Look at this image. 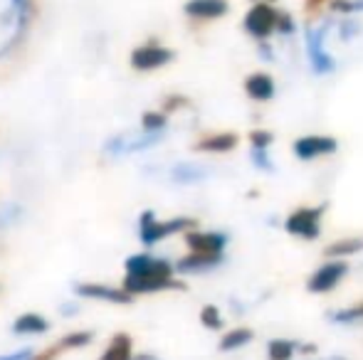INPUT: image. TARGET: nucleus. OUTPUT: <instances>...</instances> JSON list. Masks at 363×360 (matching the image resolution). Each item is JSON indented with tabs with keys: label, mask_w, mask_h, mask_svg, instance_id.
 <instances>
[{
	"label": "nucleus",
	"mask_w": 363,
	"mask_h": 360,
	"mask_svg": "<svg viewBox=\"0 0 363 360\" xmlns=\"http://www.w3.org/2000/svg\"><path fill=\"white\" fill-rule=\"evenodd\" d=\"M126 277L124 291L136 296V294H153L168 291V289H183L181 281L173 279V265L168 260H158L151 255H134L126 260Z\"/></svg>",
	"instance_id": "f257e3e1"
},
{
	"label": "nucleus",
	"mask_w": 363,
	"mask_h": 360,
	"mask_svg": "<svg viewBox=\"0 0 363 360\" xmlns=\"http://www.w3.org/2000/svg\"><path fill=\"white\" fill-rule=\"evenodd\" d=\"M193 227H196V220H191V217H173V220L158 222L153 210H144L139 217V237L146 247H153L166 237L181 235V232H188Z\"/></svg>",
	"instance_id": "f03ea898"
},
{
	"label": "nucleus",
	"mask_w": 363,
	"mask_h": 360,
	"mask_svg": "<svg viewBox=\"0 0 363 360\" xmlns=\"http://www.w3.org/2000/svg\"><path fill=\"white\" fill-rule=\"evenodd\" d=\"M321 215H324V205L299 207L287 217L284 227H287L289 235L299 237V240H316L321 232Z\"/></svg>",
	"instance_id": "7ed1b4c3"
},
{
	"label": "nucleus",
	"mask_w": 363,
	"mask_h": 360,
	"mask_svg": "<svg viewBox=\"0 0 363 360\" xmlns=\"http://www.w3.org/2000/svg\"><path fill=\"white\" fill-rule=\"evenodd\" d=\"M173 57H176L173 50L158 45V40H148L146 45H141V47H136L131 52V67L136 72H153V69L166 67L168 62H173Z\"/></svg>",
	"instance_id": "20e7f679"
},
{
	"label": "nucleus",
	"mask_w": 363,
	"mask_h": 360,
	"mask_svg": "<svg viewBox=\"0 0 363 360\" xmlns=\"http://www.w3.org/2000/svg\"><path fill=\"white\" fill-rule=\"evenodd\" d=\"M349 274V265L341 260H331L326 262V265H321L319 269L311 274L309 279V291L314 294H326L331 291V289H336L341 284V279Z\"/></svg>",
	"instance_id": "39448f33"
},
{
	"label": "nucleus",
	"mask_w": 363,
	"mask_h": 360,
	"mask_svg": "<svg viewBox=\"0 0 363 360\" xmlns=\"http://www.w3.org/2000/svg\"><path fill=\"white\" fill-rule=\"evenodd\" d=\"M274 23H277V10L267 3H257L255 8L247 10L242 25L252 37L264 40L269 33H274Z\"/></svg>",
	"instance_id": "423d86ee"
},
{
	"label": "nucleus",
	"mask_w": 363,
	"mask_h": 360,
	"mask_svg": "<svg viewBox=\"0 0 363 360\" xmlns=\"http://www.w3.org/2000/svg\"><path fill=\"white\" fill-rule=\"evenodd\" d=\"M324 35L326 28H316L306 33V52H309V62L316 74H329L334 72V59L324 50Z\"/></svg>",
	"instance_id": "0eeeda50"
},
{
	"label": "nucleus",
	"mask_w": 363,
	"mask_h": 360,
	"mask_svg": "<svg viewBox=\"0 0 363 360\" xmlns=\"http://www.w3.org/2000/svg\"><path fill=\"white\" fill-rule=\"evenodd\" d=\"M336 151V139L334 136H301V139L294 141V156L299 161H314L319 156H329Z\"/></svg>",
	"instance_id": "6e6552de"
},
{
	"label": "nucleus",
	"mask_w": 363,
	"mask_h": 360,
	"mask_svg": "<svg viewBox=\"0 0 363 360\" xmlns=\"http://www.w3.org/2000/svg\"><path fill=\"white\" fill-rule=\"evenodd\" d=\"M186 245H188V250L198 252V255H223L225 247H228V235H223V232L188 230Z\"/></svg>",
	"instance_id": "1a4fd4ad"
},
{
	"label": "nucleus",
	"mask_w": 363,
	"mask_h": 360,
	"mask_svg": "<svg viewBox=\"0 0 363 360\" xmlns=\"http://www.w3.org/2000/svg\"><path fill=\"white\" fill-rule=\"evenodd\" d=\"M77 296L82 298H94V301H106V303H131L134 296L126 294L124 289L106 286V284H77L74 286Z\"/></svg>",
	"instance_id": "9d476101"
},
{
	"label": "nucleus",
	"mask_w": 363,
	"mask_h": 360,
	"mask_svg": "<svg viewBox=\"0 0 363 360\" xmlns=\"http://www.w3.org/2000/svg\"><path fill=\"white\" fill-rule=\"evenodd\" d=\"M228 0H188L183 13L193 20H218L228 13Z\"/></svg>",
	"instance_id": "9b49d317"
},
{
	"label": "nucleus",
	"mask_w": 363,
	"mask_h": 360,
	"mask_svg": "<svg viewBox=\"0 0 363 360\" xmlns=\"http://www.w3.org/2000/svg\"><path fill=\"white\" fill-rule=\"evenodd\" d=\"M238 144H240L238 134L223 131V134H208L203 139H198L193 149L201 151V153H228V151L238 149Z\"/></svg>",
	"instance_id": "f8f14e48"
},
{
	"label": "nucleus",
	"mask_w": 363,
	"mask_h": 360,
	"mask_svg": "<svg viewBox=\"0 0 363 360\" xmlns=\"http://www.w3.org/2000/svg\"><path fill=\"white\" fill-rule=\"evenodd\" d=\"M223 262V255H198V252H191L183 260H178L176 269L183 274H198V272H208L213 267H218Z\"/></svg>",
	"instance_id": "ddd939ff"
},
{
	"label": "nucleus",
	"mask_w": 363,
	"mask_h": 360,
	"mask_svg": "<svg viewBox=\"0 0 363 360\" xmlns=\"http://www.w3.org/2000/svg\"><path fill=\"white\" fill-rule=\"evenodd\" d=\"M245 91H247V96L255 101H269L274 96V82L269 74L255 72L245 79Z\"/></svg>",
	"instance_id": "4468645a"
},
{
	"label": "nucleus",
	"mask_w": 363,
	"mask_h": 360,
	"mask_svg": "<svg viewBox=\"0 0 363 360\" xmlns=\"http://www.w3.org/2000/svg\"><path fill=\"white\" fill-rule=\"evenodd\" d=\"M134 341H131L129 333H116L114 338L109 341V346H106V351L101 353L99 360H131L134 356Z\"/></svg>",
	"instance_id": "2eb2a0df"
},
{
	"label": "nucleus",
	"mask_w": 363,
	"mask_h": 360,
	"mask_svg": "<svg viewBox=\"0 0 363 360\" xmlns=\"http://www.w3.org/2000/svg\"><path fill=\"white\" fill-rule=\"evenodd\" d=\"M48 328H50V323L45 321L43 316H38V313H23V316H18L13 323V331L18 333V336H40V333H45Z\"/></svg>",
	"instance_id": "dca6fc26"
},
{
	"label": "nucleus",
	"mask_w": 363,
	"mask_h": 360,
	"mask_svg": "<svg viewBox=\"0 0 363 360\" xmlns=\"http://www.w3.org/2000/svg\"><path fill=\"white\" fill-rule=\"evenodd\" d=\"M171 178L173 182H181V185H191V182H201L206 178V168L193 163H181L171 170Z\"/></svg>",
	"instance_id": "f3484780"
},
{
	"label": "nucleus",
	"mask_w": 363,
	"mask_h": 360,
	"mask_svg": "<svg viewBox=\"0 0 363 360\" xmlns=\"http://www.w3.org/2000/svg\"><path fill=\"white\" fill-rule=\"evenodd\" d=\"M361 250H363L361 237H346V240H339V242H334V245L326 247V257H336V260H341V257L359 255Z\"/></svg>",
	"instance_id": "a211bd4d"
},
{
	"label": "nucleus",
	"mask_w": 363,
	"mask_h": 360,
	"mask_svg": "<svg viewBox=\"0 0 363 360\" xmlns=\"http://www.w3.org/2000/svg\"><path fill=\"white\" fill-rule=\"evenodd\" d=\"M255 338V333L250 328H233L230 333H225L223 341H220V351H238V348L247 346Z\"/></svg>",
	"instance_id": "6ab92c4d"
},
{
	"label": "nucleus",
	"mask_w": 363,
	"mask_h": 360,
	"mask_svg": "<svg viewBox=\"0 0 363 360\" xmlns=\"http://www.w3.org/2000/svg\"><path fill=\"white\" fill-rule=\"evenodd\" d=\"M166 124H168V116L163 114V111H146V114L141 116V129H144V134H163Z\"/></svg>",
	"instance_id": "aec40b11"
},
{
	"label": "nucleus",
	"mask_w": 363,
	"mask_h": 360,
	"mask_svg": "<svg viewBox=\"0 0 363 360\" xmlns=\"http://www.w3.org/2000/svg\"><path fill=\"white\" fill-rule=\"evenodd\" d=\"M91 338H94V333L91 331H74V333H67L65 338H60V346H62V351H74V348H84L91 343Z\"/></svg>",
	"instance_id": "412c9836"
},
{
	"label": "nucleus",
	"mask_w": 363,
	"mask_h": 360,
	"mask_svg": "<svg viewBox=\"0 0 363 360\" xmlns=\"http://www.w3.org/2000/svg\"><path fill=\"white\" fill-rule=\"evenodd\" d=\"M329 318L334 323H359L363 321V301L354 303L349 308H341V311H331Z\"/></svg>",
	"instance_id": "4be33fe9"
},
{
	"label": "nucleus",
	"mask_w": 363,
	"mask_h": 360,
	"mask_svg": "<svg viewBox=\"0 0 363 360\" xmlns=\"http://www.w3.org/2000/svg\"><path fill=\"white\" fill-rule=\"evenodd\" d=\"M291 356H294V343L291 341L277 338V341L269 343V360H289Z\"/></svg>",
	"instance_id": "5701e85b"
},
{
	"label": "nucleus",
	"mask_w": 363,
	"mask_h": 360,
	"mask_svg": "<svg viewBox=\"0 0 363 360\" xmlns=\"http://www.w3.org/2000/svg\"><path fill=\"white\" fill-rule=\"evenodd\" d=\"M201 323L206 328H211V331H218V328H223V316H220V308L213 306V303H208V306H203L201 311Z\"/></svg>",
	"instance_id": "b1692460"
},
{
	"label": "nucleus",
	"mask_w": 363,
	"mask_h": 360,
	"mask_svg": "<svg viewBox=\"0 0 363 360\" xmlns=\"http://www.w3.org/2000/svg\"><path fill=\"white\" fill-rule=\"evenodd\" d=\"M329 10L334 13H356V10H363V0H329Z\"/></svg>",
	"instance_id": "393cba45"
},
{
	"label": "nucleus",
	"mask_w": 363,
	"mask_h": 360,
	"mask_svg": "<svg viewBox=\"0 0 363 360\" xmlns=\"http://www.w3.org/2000/svg\"><path fill=\"white\" fill-rule=\"evenodd\" d=\"M272 141H274V136L269 134V131H252V134H250V144L255 146V151L269 149V146H272Z\"/></svg>",
	"instance_id": "a878e982"
},
{
	"label": "nucleus",
	"mask_w": 363,
	"mask_h": 360,
	"mask_svg": "<svg viewBox=\"0 0 363 360\" xmlns=\"http://www.w3.org/2000/svg\"><path fill=\"white\" fill-rule=\"evenodd\" d=\"M183 106H188V99L186 96H181V94H173V96H168L166 101H163V114H173V111H178V109H183Z\"/></svg>",
	"instance_id": "bb28decb"
},
{
	"label": "nucleus",
	"mask_w": 363,
	"mask_h": 360,
	"mask_svg": "<svg viewBox=\"0 0 363 360\" xmlns=\"http://www.w3.org/2000/svg\"><path fill=\"white\" fill-rule=\"evenodd\" d=\"M62 346L60 343H52V346H48L45 351H40V353H33V358L30 360H57L60 356H62Z\"/></svg>",
	"instance_id": "cd10ccee"
},
{
	"label": "nucleus",
	"mask_w": 363,
	"mask_h": 360,
	"mask_svg": "<svg viewBox=\"0 0 363 360\" xmlns=\"http://www.w3.org/2000/svg\"><path fill=\"white\" fill-rule=\"evenodd\" d=\"M274 30H277V33H282V35H287V33H291V30H294V23H291L289 15L277 13V23H274Z\"/></svg>",
	"instance_id": "c85d7f7f"
},
{
	"label": "nucleus",
	"mask_w": 363,
	"mask_h": 360,
	"mask_svg": "<svg viewBox=\"0 0 363 360\" xmlns=\"http://www.w3.org/2000/svg\"><path fill=\"white\" fill-rule=\"evenodd\" d=\"M326 3H329V0H306V3H304L306 15H309V18H316V15L321 13V8H324Z\"/></svg>",
	"instance_id": "c756f323"
},
{
	"label": "nucleus",
	"mask_w": 363,
	"mask_h": 360,
	"mask_svg": "<svg viewBox=\"0 0 363 360\" xmlns=\"http://www.w3.org/2000/svg\"><path fill=\"white\" fill-rule=\"evenodd\" d=\"M252 161H255V166H259V168H264V170L272 168V163H269V161H267V156H264V151H255Z\"/></svg>",
	"instance_id": "7c9ffc66"
},
{
	"label": "nucleus",
	"mask_w": 363,
	"mask_h": 360,
	"mask_svg": "<svg viewBox=\"0 0 363 360\" xmlns=\"http://www.w3.org/2000/svg\"><path fill=\"white\" fill-rule=\"evenodd\" d=\"M33 358V351H18L13 356H0V360H30Z\"/></svg>",
	"instance_id": "2f4dec72"
},
{
	"label": "nucleus",
	"mask_w": 363,
	"mask_h": 360,
	"mask_svg": "<svg viewBox=\"0 0 363 360\" xmlns=\"http://www.w3.org/2000/svg\"><path fill=\"white\" fill-rule=\"evenodd\" d=\"M356 30H359V25H356V23H344V25H341V37H344V40H349V35H354L356 33Z\"/></svg>",
	"instance_id": "473e14b6"
},
{
	"label": "nucleus",
	"mask_w": 363,
	"mask_h": 360,
	"mask_svg": "<svg viewBox=\"0 0 363 360\" xmlns=\"http://www.w3.org/2000/svg\"><path fill=\"white\" fill-rule=\"evenodd\" d=\"M259 50H262L264 59H272V50H269V47H267V45H262V47H259Z\"/></svg>",
	"instance_id": "72a5a7b5"
},
{
	"label": "nucleus",
	"mask_w": 363,
	"mask_h": 360,
	"mask_svg": "<svg viewBox=\"0 0 363 360\" xmlns=\"http://www.w3.org/2000/svg\"><path fill=\"white\" fill-rule=\"evenodd\" d=\"M131 360H156L153 356H148V353H144V356H139V358H131Z\"/></svg>",
	"instance_id": "f704fd0d"
},
{
	"label": "nucleus",
	"mask_w": 363,
	"mask_h": 360,
	"mask_svg": "<svg viewBox=\"0 0 363 360\" xmlns=\"http://www.w3.org/2000/svg\"><path fill=\"white\" fill-rule=\"evenodd\" d=\"M257 3H267L269 5V3H274V0H257Z\"/></svg>",
	"instance_id": "c9c22d12"
}]
</instances>
